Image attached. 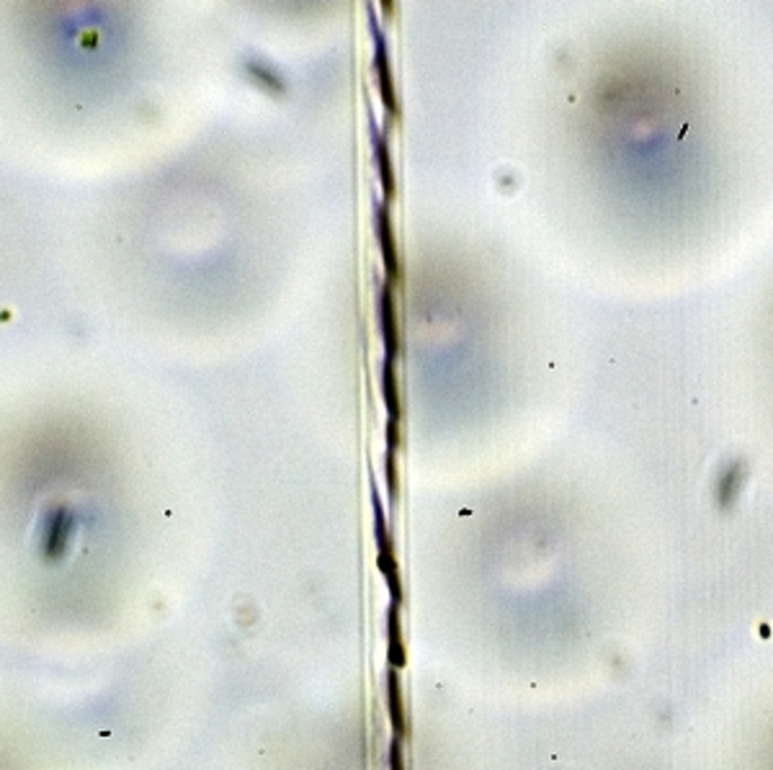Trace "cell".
<instances>
[{
    "label": "cell",
    "mask_w": 773,
    "mask_h": 770,
    "mask_svg": "<svg viewBox=\"0 0 773 770\" xmlns=\"http://www.w3.org/2000/svg\"><path fill=\"white\" fill-rule=\"evenodd\" d=\"M387 636H390V657H392V663L402 664L405 663V654H402V634H400V623H397V608H392V613H390Z\"/></svg>",
    "instance_id": "2"
},
{
    "label": "cell",
    "mask_w": 773,
    "mask_h": 770,
    "mask_svg": "<svg viewBox=\"0 0 773 770\" xmlns=\"http://www.w3.org/2000/svg\"><path fill=\"white\" fill-rule=\"evenodd\" d=\"M387 709H390V716H392L394 732H397V740L408 737V722H405V706H402V694H400V680H397V673L390 670L387 675Z\"/></svg>",
    "instance_id": "1"
}]
</instances>
